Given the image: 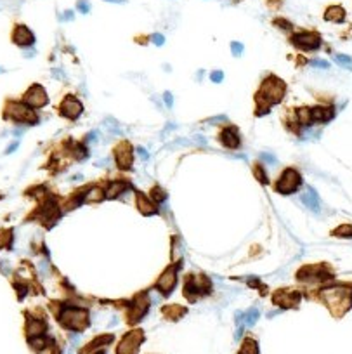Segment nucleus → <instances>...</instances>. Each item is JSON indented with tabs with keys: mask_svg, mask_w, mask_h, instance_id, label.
Masks as SVG:
<instances>
[{
	"mask_svg": "<svg viewBox=\"0 0 352 354\" xmlns=\"http://www.w3.org/2000/svg\"><path fill=\"white\" fill-rule=\"evenodd\" d=\"M286 94V85L281 78L278 77H267L262 82V87H260L259 94L255 96L257 101V115H266L271 110L272 104H278L279 101L285 97Z\"/></svg>",
	"mask_w": 352,
	"mask_h": 354,
	"instance_id": "1",
	"label": "nucleus"
},
{
	"mask_svg": "<svg viewBox=\"0 0 352 354\" xmlns=\"http://www.w3.org/2000/svg\"><path fill=\"white\" fill-rule=\"evenodd\" d=\"M321 297L335 316H342L352 306V290L345 287H330L321 292Z\"/></svg>",
	"mask_w": 352,
	"mask_h": 354,
	"instance_id": "2",
	"label": "nucleus"
},
{
	"mask_svg": "<svg viewBox=\"0 0 352 354\" xmlns=\"http://www.w3.org/2000/svg\"><path fill=\"white\" fill-rule=\"evenodd\" d=\"M59 323L68 330L82 332L89 326V311L78 306H64L59 312Z\"/></svg>",
	"mask_w": 352,
	"mask_h": 354,
	"instance_id": "3",
	"label": "nucleus"
},
{
	"mask_svg": "<svg viewBox=\"0 0 352 354\" xmlns=\"http://www.w3.org/2000/svg\"><path fill=\"white\" fill-rule=\"evenodd\" d=\"M300 184H302V175L295 168H286L279 175V179L276 181V191L281 195H291L300 188Z\"/></svg>",
	"mask_w": 352,
	"mask_h": 354,
	"instance_id": "4",
	"label": "nucleus"
},
{
	"mask_svg": "<svg viewBox=\"0 0 352 354\" xmlns=\"http://www.w3.org/2000/svg\"><path fill=\"white\" fill-rule=\"evenodd\" d=\"M7 116L13 118L14 122L30 123V125L39 122V116H37L35 110L26 106L25 103H11L9 106H7Z\"/></svg>",
	"mask_w": 352,
	"mask_h": 354,
	"instance_id": "5",
	"label": "nucleus"
},
{
	"mask_svg": "<svg viewBox=\"0 0 352 354\" xmlns=\"http://www.w3.org/2000/svg\"><path fill=\"white\" fill-rule=\"evenodd\" d=\"M290 42L300 51H316L321 47V35L316 32H298L291 35Z\"/></svg>",
	"mask_w": 352,
	"mask_h": 354,
	"instance_id": "6",
	"label": "nucleus"
},
{
	"mask_svg": "<svg viewBox=\"0 0 352 354\" xmlns=\"http://www.w3.org/2000/svg\"><path fill=\"white\" fill-rule=\"evenodd\" d=\"M142 340H144V335H142L141 330H132L120 340L118 347H116V354H137Z\"/></svg>",
	"mask_w": 352,
	"mask_h": 354,
	"instance_id": "7",
	"label": "nucleus"
},
{
	"mask_svg": "<svg viewBox=\"0 0 352 354\" xmlns=\"http://www.w3.org/2000/svg\"><path fill=\"white\" fill-rule=\"evenodd\" d=\"M47 101H49L47 92H45V89L42 87V85H32V87L28 89V92L25 94V104L33 108V110L45 106Z\"/></svg>",
	"mask_w": 352,
	"mask_h": 354,
	"instance_id": "8",
	"label": "nucleus"
},
{
	"mask_svg": "<svg viewBox=\"0 0 352 354\" xmlns=\"http://www.w3.org/2000/svg\"><path fill=\"white\" fill-rule=\"evenodd\" d=\"M59 113L68 120H77L83 113V106L75 96H66L59 106Z\"/></svg>",
	"mask_w": 352,
	"mask_h": 354,
	"instance_id": "9",
	"label": "nucleus"
},
{
	"mask_svg": "<svg viewBox=\"0 0 352 354\" xmlns=\"http://www.w3.org/2000/svg\"><path fill=\"white\" fill-rule=\"evenodd\" d=\"M177 271H179V266L166 267L156 283L158 292H161L163 295H168V293L172 292L173 287H175V283H177Z\"/></svg>",
	"mask_w": 352,
	"mask_h": 354,
	"instance_id": "10",
	"label": "nucleus"
},
{
	"mask_svg": "<svg viewBox=\"0 0 352 354\" xmlns=\"http://www.w3.org/2000/svg\"><path fill=\"white\" fill-rule=\"evenodd\" d=\"M272 302L281 307H297L298 302H300V293L293 292V290L290 288L278 290V292L272 295Z\"/></svg>",
	"mask_w": 352,
	"mask_h": 354,
	"instance_id": "11",
	"label": "nucleus"
},
{
	"mask_svg": "<svg viewBox=\"0 0 352 354\" xmlns=\"http://www.w3.org/2000/svg\"><path fill=\"white\" fill-rule=\"evenodd\" d=\"M115 160L118 168L128 170L132 167V148L128 142H122L115 148Z\"/></svg>",
	"mask_w": 352,
	"mask_h": 354,
	"instance_id": "12",
	"label": "nucleus"
},
{
	"mask_svg": "<svg viewBox=\"0 0 352 354\" xmlns=\"http://www.w3.org/2000/svg\"><path fill=\"white\" fill-rule=\"evenodd\" d=\"M13 40L20 47H30L35 44V35L32 33V30L25 25H18L13 32Z\"/></svg>",
	"mask_w": 352,
	"mask_h": 354,
	"instance_id": "13",
	"label": "nucleus"
},
{
	"mask_svg": "<svg viewBox=\"0 0 352 354\" xmlns=\"http://www.w3.org/2000/svg\"><path fill=\"white\" fill-rule=\"evenodd\" d=\"M147 307H149V299H147V295L142 293V295H139L137 299L134 300V304H132V309L128 312V321L130 323L139 321L147 312Z\"/></svg>",
	"mask_w": 352,
	"mask_h": 354,
	"instance_id": "14",
	"label": "nucleus"
},
{
	"mask_svg": "<svg viewBox=\"0 0 352 354\" xmlns=\"http://www.w3.org/2000/svg\"><path fill=\"white\" fill-rule=\"evenodd\" d=\"M219 141L228 149H238L241 144L240 134H238V129H234V127H226L221 132V135H219Z\"/></svg>",
	"mask_w": 352,
	"mask_h": 354,
	"instance_id": "15",
	"label": "nucleus"
},
{
	"mask_svg": "<svg viewBox=\"0 0 352 354\" xmlns=\"http://www.w3.org/2000/svg\"><path fill=\"white\" fill-rule=\"evenodd\" d=\"M333 118H335V108H331V106L311 108V122L312 123H326Z\"/></svg>",
	"mask_w": 352,
	"mask_h": 354,
	"instance_id": "16",
	"label": "nucleus"
},
{
	"mask_svg": "<svg viewBox=\"0 0 352 354\" xmlns=\"http://www.w3.org/2000/svg\"><path fill=\"white\" fill-rule=\"evenodd\" d=\"M347 18V13L342 6H330L324 11V20L330 23H343Z\"/></svg>",
	"mask_w": 352,
	"mask_h": 354,
	"instance_id": "17",
	"label": "nucleus"
},
{
	"mask_svg": "<svg viewBox=\"0 0 352 354\" xmlns=\"http://www.w3.org/2000/svg\"><path fill=\"white\" fill-rule=\"evenodd\" d=\"M45 330H47V325L45 321H42L39 318H30L28 325H26V332H28V337H39V335H44Z\"/></svg>",
	"mask_w": 352,
	"mask_h": 354,
	"instance_id": "18",
	"label": "nucleus"
},
{
	"mask_svg": "<svg viewBox=\"0 0 352 354\" xmlns=\"http://www.w3.org/2000/svg\"><path fill=\"white\" fill-rule=\"evenodd\" d=\"M104 198H106V191L103 190V188H97V186L89 188L85 193H82V202H85V203H89V202L97 203V202H103Z\"/></svg>",
	"mask_w": 352,
	"mask_h": 354,
	"instance_id": "19",
	"label": "nucleus"
},
{
	"mask_svg": "<svg viewBox=\"0 0 352 354\" xmlns=\"http://www.w3.org/2000/svg\"><path fill=\"white\" fill-rule=\"evenodd\" d=\"M137 207L144 216H153V214H156V207H154V203L151 202L149 198H146L142 193H137Z\"/></svg>",
	"mask_w": 352,
	"mask_h": 354,
	"instance_id": "20",
	"label": "nucleus"
},
{
	"mask_svg": "<svg viewBox=\"0 0 352 354\" xmlns=\"http://www.w3.org/2000/svg\"><path fill=\"white\" fill-rule=\"evenodd\" d=\"M127 190H128L127 183H123V181H113V183H109L108 190H106V198H116Z\"/></svg>",
	"mask_w": 352,
	"mask_h": 354,
	"instance_id": "21",
	"label": "nucleus"
},
{
	"mask_svg": "<svg viewBox=\"0 0 352 354\" xmlns=\"http://www.w3.org/2000/svg\"><path fill=\"white\" fill-rule=\"evenodd\" d=\"M109 342H113V335H101V337L94 338V340L90 342L85 354H92V351H96V349H103L104 345L109 344Z\"/></svg>",
	"mask_w": 352,
	"mask_h": 354,
	"instance_id": "22",
	"label": "nucleus"
},
{
	"mask_svg": "<svg viewBox=\"0 0 352 354\" xmlns=\"http://www.w3.org/2000/svg\"><path fill=\"white\" fill-rule=\"evenodd\" d=\"M302 202L309 207L311 210H319V200H317V195L314 190H307L305 193H302Z\"/></svg>",
	"mask_w": 352,
	"mask_h": 354,
	"instance_id": "23",
	"label": "nucleus"
},
{
	"mask_svg": "<svg viewBox=\"0 0 352 354\" xmlns=\"http://www.w3.org/2000/svg\"><path fill=\"white\" fill-rule=\"evenodd\" d=\"M30 345H32L33 351L40 352V351H44V349L49 345V340H47V337H45V335H39V337H32V338H30Z\"/></svg>",
	"mask_w": 352,
	"mask_h": 354,
	"instance_id": "24",
	"label": "nucleus"
},
{
	"mask_svg": "<svg viewBox=\"0 0 352 354\" xmlns=\"http://www.w3.org/2000/svg\"><path fill=\"white\" fill-rule=\"evenodd\" d=\"M241 354H259V344L253 338H247L241 344Z\"/></svg>",
	"mask_w": 352,
	"mask_h": 354,
	"instance_id": "25",
	"label": "nucleus"
},
{
	"mask_svg": "<svg viewBox=\"0 0 352 354\" xmlns=\"http://www.w3.org/2000/svg\"><path fill=\"white\" fill-rule=\"evenodd\" d=\"M333 236L338 238H352V224H342L333 231Z\"/></svg>",
	"mask_w": 352,
	"mask_h": 354,
	"instance_id": "26",
	"label": "nucleus"
},
{
	"mask_svg": "<svg viewBox=\"0 0 352 354\" xmlns=\"http://www.w3.org/2000/svg\"><path fill=\"white\" fill-rule=\"evenodd\" d=\"M163 312H165L166 318L177 319V318H181L184 312H186V309H183V307H177V306H168V307H165Z\"/></svg>",
	"mask_w": 352,
	"mask_h": 354,
	"instance_id": "27",
	"label": "nucleus"
},
{
	"mask_svg": "<svg viewBox=\"0 0 352 354\" xmlns=\"http://www.w3.org/2000/svg\"><path fill=\"white\" fill-rule=\"evenodd\" d=\"M151 200H153L156 205H160V203H163L166 200V195L165 191L161 190V188H153V191H151Z\"/></svg>",
	"mask_w": 352,
	"mask_h": 354,
	"instance_id": "28",
	"label": "nucleus"
},
{
	"mask_svg": "<svg viewBox=\"0 0 352 354\" xmlns=\"http://www.w3.org/2000/svg\"><path fill=\"white\" fill-rule=\"evenodd\" d=\"M257 319H259V311L257 309H250L247 314H245V323H247V325H253Z\"/></svg>",
	"mask_w": 352,
	"mask_h": 354,
	"instance_id": "29",
	"label": "nucleus"
},
{
	"mask_svg": "<svg viewBox=\"0 0 352 354\" xmlns=\"http://www.w3.org/2000/svg\"><path fill=\"white\" fill-rule=\"evenodd\" d=\"M11 240H13V231H4L0 235V247H9Z\"/></svg>",
	"mask_w": 352,
	"mask_h": 354,
	"instance_id": "30",
	"label": "nucleus"
},
{
	"mask_svg": "<svg viewBox=\"0 0 352 354\" xmlns=\"http://www.w3.org/2000/svg\"><path fill=\"white\" fill-rule=\"evenodd\" d=\"M73 155H75V158H77V160H83V158L87 156V148L85 146H82V144H77L75 146V149H73Z\"/></svg>",
	"mask_w": 352,
	"mask_h": 354,
	"instance_id": "31",
	"label": "nucleus"
},
{
	"mask_svg": "<svg viewBox=\"0 0 352 354\" xmlns=\"http://www.w3.org/2000/svg\"><path fill=\"white\" fill-rule=\"evenodd\" d=\"M255 175L262 184H267V175H266V172L262 170V165H257L255 167Z\"/></svg>",
	"mask_w": 352,
	"mask_h": 354,
	"instance_id": "32",
	"label": "nucleus"
},
{
	"mask_svg": "<svg viewBox=\"0 0 352 354\" xmlns=\"http://www.w3.org/2000/svg\"><path fill=\"white\" fill-rule=\"evenodd\" d=\"M274 25H278L281 30H291V23L288 21H283V20H276L274 21Z\"/></svg>",
	"mask_w": 352,
	"mask_h": 354,
	"instance_id": "33",
	"label": "nucleus"
},
{
	"mask_svg": "<svg viewBox=\"0 0 352 354\" xmlns=\"http://www.w3.org/2000/svg\"><path fill=\"white\" fill-rule=\"evenodd\" d=\"M210 78H212V82H222V78H224V73L222 71H214V73L210 75Z\"/></svg>",
	"mask_w": 352,
	"mask_h": 354,
	"instance_id": "34",
	"label": "nucleus"
},
{
	"mask_svg": "<svg viewBox=\"0 0 352 354\" xmlns=\"http://www.w3.org/2000/svg\"><path fill=\"white\" fill-rule=\"evenodd\" d=\"M312 65L314 66H321V68H328V66H330L326 61H321V59H316V61H312Z\"/></svg>",
	"mask_w": 352,
	"mask_h": 354,
	"instance_id": "35",
	"label": "nucleus"
},
{
	"mask_svg": "<svg viewBox=\"0 0 352 354\" xmlns=\"http://www.w3.org/2000/svg\"><path fill=\"white\" fill-rule=\"evenodd\" d=\"M233 51H234V54L236 56H240V52L243 51V47H241L240 44H233Z\"/></svg>",
	"mask_w": 352,
	"mask_h": 354,
	"instance_id": "36",
	"label": "nucleus"
},
{
	"mask_svg": "<svg viewBox=\"0 0 352 354\" xmlns=\"http://www.w3.org/2000/svg\"><path fill=\"white\" fill-rule=\"evenodd\" d=\"M262 158H264V160H267V161H272V163H276V161H278L274 156H272V155H267V153H262Z\"/></svg>",
	"mask_w": 352,
	"mask_h": 354,
	"instance_id": "37",
	"label": "nucleus"
},
{
	"mask_svg": "<svg viewBox=\"0 0 352 354\" xmlns=\"http://www.w3.org/2000/svg\"><path fill=\"white\" fill-rule=\"evenodd\" d=\"M165 103H166V106H172V96H170L168 92H165Z\"/></svg>",
	"mask_w": 352,
	"mask_h": 354,
	"instance_id": "38",
	"label": "nucleus"
},
{
	"mask_svg": "<svg viewBox=\"0 0 352 354\" xmlns=\"http://www.w3.org/2000/svg\"><path fill=\"white\" fill-rule=\"evenodd\" d=\"M336 59H338V63H345V65H349V63H350V59L345 58V56H338Z\"/></svg>",
	"mask_w": 352,
	"mask_h": 354,
	"instance_id": "39",
	"label": "nucleus"
},
{
	"mask_svg": "<svg viewBox=\"0 0 352 354\" xmlns=\"http://www.w3.org/2000/svg\"><path fill=\"white\" fill-rule=\"evenodd\" d=\"M153 39H154V42H156V44H163V37H161V35H160V37L154 35Z\"/></svg>",
	"mask_w": 352,
	"mask_h": 354,
	"instance_id": "40",
	"label": "nucleus"
},
{
	"mask_svg": "<svg viewBox=\"0 0 352 354\" xmlns=\"http://www.w3.org/2000/svg\"><path fill=\"white\" fill-rule=\"evenodd\" d=\"M18 148V142H14V144H11L9 146V148H7V153H13L14 151V149H16Z\"/></svg>",
	"mask_w": 352,
	"mask_h": 354,
	"instance_id": "41",
	"label": "nucleus"
},
{
	"mask_svg": "<svg viewBox=\"0 0 352 354\" xmlns=\"http://www.w3.org/2000/svg\"><path fill=\"white\" fill-rule=\"evenodd\" d=\"M139 153H141V156H142V158H147V153L144 151V149H139Z\"/></svg>",
	"mask_w": 352,
	"mask_h": 354,
	"instance_id": "42",
	"label": "nucleus"
}]
</instances>
